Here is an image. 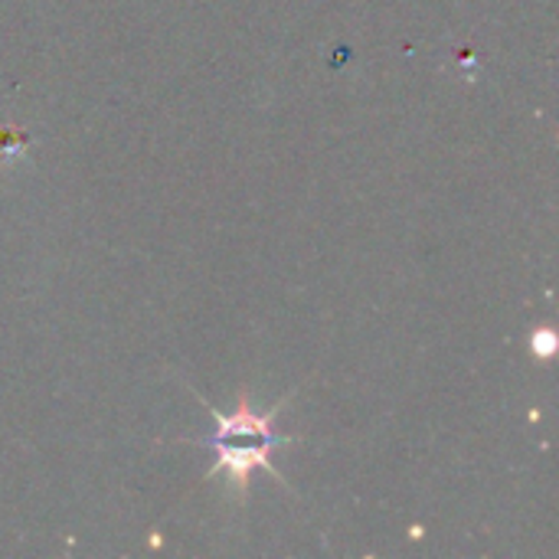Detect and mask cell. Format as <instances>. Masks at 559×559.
Instances as JSON below:
<instances>
[{
  "instance_id": "6da1fadb",
  "label": "cell",
  "mask_w": 559,
  "mask_h": 559,
  "mask_svg": "<svg viewBox=\"0 0 559 559\" xmlns=\"http://www.w3.org/2000/svg\"><path fill=\"white\" fill-rule=\"evenodd\" d=\"M206 409L213 416V432L206 439H193V445H203V449H210L216 455L213 475L226 472L239 491L249 488V475L255 468H265V472H272L282 481V475L272 465V452L288 445V442H295L292 436H278L275 432V413L282 409V403L272 413H255L249 406V400L239 396V406H236L233 416H223L210 403H206Z\"/></svg>"
}]
</instances>
